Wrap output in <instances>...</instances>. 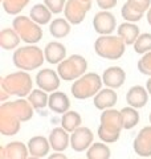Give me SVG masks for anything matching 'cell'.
Here are the masks:
<instances>
[{"mask_svg": "<svg viewBox=\"0 0 151 159\" xmlns=\"http://www.w3.org/2000/svg\"><path fill=\"white\" fill-rule=\"evenodd\" d=\"M66 2L68 0H44V4L49 8V11L52 13L58 15V13L64 12Z\"/></svg>", "mask_w": 151, "mask_h": 159, "instance_id": "35", "label": "cell"}, {"mask_svg": "<svg viewBox=\"0 0 151 159\" xmlns=\"http://www.w3.org/2000/svg\"><path fill=\"white\" fill-rule=\"evenodd\" d=\"M12 61L19 70L31 72L43 66L45 61V54L43 49L36 45H25L15 49Z\"/></svg>", "mask_w": 151, "mask_h": 159, "instance_id": "3", "label": "cell"}, {"mask_svg": "<svg viewBox=\"0 0 151 159\" xmlns=\"http://www.w3.org/2000/svg\"><path fill=\"white\" fill-rule=\"evenodd\" d=\"M117 101H118L117 92H115L114 89H110V88L101 89V90L93 97L94 107L98 109L101 111L108 110V109H113L115 106V103H117Z\"/></svg>", "mask_w": 151, "mask_h": 159, "instance_id": "14", "label": "cell"}, {"mask_svg": "<svg viewBox=\"0 0 151 159\" xmlns=\"http://www.w3.org/2000/svg\"><path fill=\"white\" fill-rule=\"evenodd\" d=\"M102 84L103 81H102V77H99V74L94 72H89V73H85L78 80L73 81L70 92H72V96L76 99L84 101V99L94 97L102 89Z\"/></svg>", "mask_w": 151, "mask_h": 159, "instance_id": "5", "label": "cell"}, {"mask_svg": "<svg viewBox=\"0 0 151 159\" xmlns=\"http://www.w3.org/2000/svg\"><path fill=\"white\" fill-rule=\"evenodd\" d=\"M82 123V117L77 111L69 110L62 114L61 117V127H64L68 133H73L76 129H78Z\"/></svg>", "mask_w": 151, "mask_h": 159, "instance_id": "27", "label": "cell"}, {"mask_svg": "<svg viewBox=\"0 0 151 159\" xmlns=\"http://www.w3.org/2000/svg\"><path fill=\"white\" fill-rule=\"evenodd\" d=\"M50 147L57 152H62L70 146V135L64 127H54L49 133Z\"/></svg>", "mask_w": 151, "mask_h": 159, "instance_id": "18", "label": "cell"}, {"mask_svg": "<svg viewBox=\"0 0 151 159\" xmlns=\"http://www.w3.org/2000/svg\"><path fill=\"white\" fill-rule=\"evenodd\" d=\"M92 9V2H82V0H68L65 4L64 16L72 25L81 24L86 13Z\"/></svg>", "mask_w": 151, "mask_h": 159, "instance_id": "9", "label": "cell"}, {"mask_svg": "<svg viewBox=\"0 0 151 159\" xmlns=\"http://www.w3.org/2000/svg\"><path fill=\"white\" fill-rule=\"evenodd\" d=\"M133 148L142 158L151 157V126H144L134 138Z\"/></svg>", "mask_w": 151, "mask_h": 159, "instance_id": "13", "label": "cell"}, {"mask_svg": "<svg viewBox=\"0 0 151 159\" xmlns=\"http://www.w3.org/2000/svg\"><path fill=\"white\" fill-rule=\"evenodd\" d=\"M29 2L31 0H3L2 6L6 13L12 15V16H17L28 6Z\"/></svg>", "mask_w": 151, "mask_h": 159, "instance_id": "30", "label": "cell"}, {"mask_svg": "<svg viewBox=\"0 0 151 159\" xmlns=\"http://www.w3.org/2000/svg\"><path fill=\"white\" fill-rule=\"evenodd\" d=\"M20 41L21 39L13 28H3L0 31V48L4 51H13L19 47Z\"/></svg>", "mask_w": 151, "mask_h": 159, "instance_id": "22", "label": "cell"}, {"mask_svg": "<svg viewBox=\"0 0 151 159\" xmlns=\"http://www.w3.org/2000/svg\"><path fill=\"white\" fill-rule=\"evenodd\" d=\"M48 159H69L65 154L62 152H57V151H54V154H50V155L48 157Z\"/></svg>", "mask_w": 151, "mask_h": 159, "instance_id": "37", "label": "cell"}, {"mask_svg": "<svg viewBox=\"0 0 151 159\" xmlns=\"http://www.w3.org/2000/svg\"><path fill=\"white\" fill-rule=\"evenodd\" d=\"M33 110L34 109L29 101L24 98L3 102L0 106V133L2 135H16L20 131L21 123L32 119Z\"/></svg>", "mask_w": 151, "mask_h": 159, "instance_id": "1", "label": "cell"}, {"mask_svg": "<svg viewBox=\"0 0 151 159\" xmlns=\"http://www.w3.org/2000/svg\"><path fill=\"white\" fill-rule=\"evenodd\" d=\"M93 28L99 36L112 34L117 28V19L109 11L97 12L93 17Z\"/></svg>", "mask_w": 151, "mask_h": 159, "instance_id": "12", "label": "cell"}, {"mask_svg": "<svg viewBox=\"0 0 151 159\" xmlns=\"http://www.w3.org/2000/svg\"><path fill=\"white\" fill-rule=\"evenodd\" d=\"M149 92L142 85H134L126 93V102L129 106L135 109H142L149 102Z\"/></svg>", "mask_w": 151, "mask_h": 159, "instance_id": "15", "label": "cell"}, {"mask_svg": "<svg viewBox=\"0 0 151 159\" xmlns=\"http://www.w3.org/2000/svg\"><path fill=\"white\" fill-rule=\"evenodd\" d=\"M29 155L28 146L20 141L9 142L6 146V159H28Z\"/></svg>", "mask_w": 151, "mask_h": 159, "instance_id": "23", "label": "cell"}, {"mask_svg": "<svg viewBox=\"0 0 151 159\" xmlns=\"http://www.w3.org/2000/svg\"><path fill=\"white\" fill-rule=\"evenodd\" d=\"M126 44L119 36H99L94 41V52L105 60H119L125 54Z\"/></svg>", "mask_w": 151, "mask_h": 159, "instance_id": "6", "label": "cell"}, {"mask_svg": "<svg viewBox=\"0 0 151 159\" xmlns=\"http://www.w3.org/2000/svg\"><path fill=\"white\" fill-rule=\"evenodd\" d=\"M0 159H6V147H0Z\"/></svg>", "mask_w": 151, "mask_h": 159, "instance_id": "38", "label": "cell"}, {"mask_svg": "<svg viewBox=\"0 0 151 159\" xmlns=\"http://www.w3.org/2000/svg\"><path fill=\"white\" fill-rule=\"evenodd\" d=\"M70 25H72V24H70L65 17H57V19H54L53 21L50 23L49 32H50V34H52L53 37L64 39L70 33V28H72Z\"/></svg>", "mask_w": 151, "mask_h": 159, "instance_id": "25", "label": "cell"}, {"mask_svg": "<svg viewBox=\"0 0 151 159\" xmlns=\"http://www.w3.org/2000/svg\"><path fill=\"white\" fill-rule=\"evenodd\" d=\"M60 84H61V77L53 69H40L36 74V85L39 86V89L47 93L57 92Z\"/></svg>", "mask_w": 151, "mask_h": 159, "instance_id": "11", "label": "cell"}, {"mask_svg": "<svg viewBox=\"0 0 151 159\" xmlns=\"http://www.w3.org/2000/svg\"><path fill=\"white\" fill-rule=\"evenodd\" d=\"M123 130V118L121 110L108 109L101 113L98 137L105 143H115L121 137V131Z\"/></svg>", "mask_w": 151, "mask_h": 159, "instance_id": "2", "label": "cell"}, {"mask_svg": "<svg viewBox=\"0 0 151 159\" xmlns=\"http://www.w3.org/2000/svg\"><path fill=\"white\" fill-rule=\"evenodd\" d=\"M134 51L138 54H144L151 52V33H140L137 41L134 43Z\"/></svg>", "mask_w": 151, "mask_h": 159, "instance_id": "31", "label": "cell"}, {"mask_svg": "<svg viewBox=\"0 0 151 159\" xmlns=\"http://www.w3.org/2000/svg\"><path fill=\"white\" fill-rule=\"evenodd\" d=\"M121 114L123 118V129L125 130H131L139 123V113L135 107L126 106L121 109Z\"/></svg>", "mask_w": 151, "mask_h": 159, "instance_id": "29", "label": "cell"}, {"mask_svg": "<svg viewBox=\"0 0 151 159\" xmlns=\"http://www.w3.org/2000/svg\"><path fill=\"white\" fill-rule=\"evenodd\" d=\"M112 151L105 142H94L86 150V159H110Z\"/></svg>", "mask_w": 151, "mask_h": 159, "instance_id": "26", "label": "cell"}, {"mask_svg": "<svg viewBox=\"0 0 151 159\" xmlns=\"http://www.w3.org/2000/svg\"><path fill=\"white\" fill-rule=\"evenodd\" d=\"M88 61L81 54H70L57 65V73L64 81H76L86 73Z\"/></svg>", "mask_w": 151, "mask_h": 159, "instance_id": "7", "label": "cell"}, {"mask_svg": "<svg viewBox=\"0 0 151 159\" xmlns=\"http://www.w3.org/2000/svg\"><path fill=\"white\" fill-rule=\"evenodd\" d=\"M45 54V61L52 64V65H58L66 58V48L64 44L58 41H50L47 44L44 49Z\"/></svg>", "mask_w": 151, "mask_h": 159, "instance_id": "17", "label": "cell"}, {"mask_svg": "<svg viewBox=\"0 0 151 159\" xmlns=\"http://www.w3.org/2000/svg\"><path fill=\"white\" fill-rule=\"evenodd\" d=\"M149 121H150V123H151V113H150V116H149Z\"/></svg>", "mask_w": 151, "mask_h": 159, "instance_id": "42", "label": "cell"}, {"mask_svg": "<svg viewBox=\"0 0 151 159\" xmlns=\"http://www.w3.org/2000/svg\"><path fill=\"white\" fill-rule=\"evenodd\" d=\"M102 81L110 89H119L126 81V72L121 66H110L102 73Z\"/></svg>", "mask_w": 151, "mask_h": 159, "instance_id": "16", "label": "cell"}, {"mask_svg": "<svg viewBox=\"0 0 151 159\" xmlns=\"http://www.w3.org/2000/svg\"><path fill=\"white\" fill-rule=\"evenodd\" d=\"M137 68H138L139 73L151 77V52L142 54V57H140L137 62Z\"/></svg>", "mask_w": 151, "mask_h": 159, "instance_id": "32", "label": "cell"}, {"mask_svg": "<svg viewBox=\"0 0 151 159\" xmlns=\"http://www.w3.org/2000/svg\"><path fill=\"white\" fill-rule=\"evenodd\" d=\"M52 12L49 11V8L45 4H34L29 11V17H31L34 23H37L39 25H45L52 20Z\"/></svg>", "mask_w": 151, "mask_h": 159, "instance_id": "24", "label": "cell"}, {"mask_svg": "<svg viewBox=\"0 0 151 159\" xmlns=\"http://www.w3.org/2000/svg\"><path fill=\"white\" fill-rule=\"evenodd\" d=\"M29 103L33 106L34 110H41L49 103V96L47 92L41 90V89H33L31 94L27 97Z\"/></svg>", "mask_w": 151, "mask_h": 159, "instance_id": "28", "label": "cell"}, {"mask_svg": "<svg viewBox=\"0 0 151 159\" xmlns=\"http://www.w3.org/2000/svg\"><path fill=\"white\" fill-rule=\"evenodd\" d=\"M2 2H3V0H2Z\"/></svg>", "mask_w": 151, "mask_h": 159, "instance_id": "44", "label": "cell"}, {"mask_svg": "<svg viewBox=\"0 0 151 159\" xmlns=\"http://www.w3.org/2000/svg\"><path fill=\"white\" fill-rule=\"evenodd\" d=\"M95 2H97L98 7L102 9V11H109V9H112L117 6L118 0H95Z\"/></svg>", "mask_w": 151, "mask_h": 159, "instance_id": "36", "label": "cell"}, {"mask_svg": "<svg viewBox=\"0 0 151 159\" xmlns=\"http://www.w3.org/2000/svg\"><path fill=\"white\" fill-rule=\"evenodd\" d=\"M82 2H92V0H82Z\"/></svg>", "mask_w": 151, "mask_h": 159, "instance_id": "43", "label": "cell"}, {"mask_svg": "<svg viewBox=\"0 0 151 159\" xmlns=\"http://www.w3.org/2000/svg\"><path fill=\"white\" fill-rule=\"evenodd\" d=\"M146 19H147V23L151 25V7H150V9L147 11V13H146Z\"/></svg>", "mask_w": 151, "mask_h": 159, "instance_id": "40", "label": "cell"}, {"mask_svg": "<svg viewBox=\"0 0 151 159\" xmlns=\"http://www.w3.org/2000/svg\"><path fill=\"white\" fill-rule=\"evenodd\" d=\"M28 159H41V158H37V157H32V155H31V157H29Z\"/></svg>", "mask_w": 151, "mask_h": 159, "instance_id": "41", "label": "cell"}, {"mask_svg": "<svg viewBox=\"0 0 151 159\" xmlns=\"http://www.w3.org/2000/svg\"><path fill=\"white\" fill-rule=\"evenodd\" d=\"M48 107L56 114H64L69 111L70 107V99L64 92H53L49 96V103Z\"/></svg>", "mask_w": 151, "mask_h": 159, "instance_id": "20", "label": "cell"}, {"mask_svg": "<svg viewBox=\"0 0 151 159\" xmlns=\"http://www.w3.org/2000/svg\"><path fill=\"white\" fill-rule=\"evenodd\" d=\"M117 32H118V36L123 40V43L126 45H134V43L137 41V39L140 34L139 27L137 24L129 23V21L121 23L117 28Z\"/></svg>", "mask_w": 151, "mask_h": 159, "instance_id": "21", "label": "cell"}, {"mask_svg": "<svg viewBox=\"0 0 151 159\" xmlns=\"http://www.w3.org/2000/svg\"><path fill=\"white\" fill-rule=\"evenodd\" d=\"M0 89H4L9 96H16L20 98L28 97L33 90V81L28 72L17 70L7 74L0 80Z\"/></svg>", "mask_w": 151, "mask_h": 159, "instance_id": "4", "label": "cell"}, {"mask_svg": "<svg viewBox=\"0 0 151 159\" xmlns=\"http://www.w3.org/2000/svg\"><path fill=\"white\" fill-rule=\"evenodd\" d=\"M126 3L135 12L142 13V15H144V12H147L151 7V0H127Z\"/></svg>", "mask_w": 151, "mask_h": 159, "instance_id": "34", "label": "cell"}, {"mask_svg": "<svg viewBox=\"0 0 151 159\" xmlns=\"http://www.w3.org/2000/svg\"><path fill=\"white\" fill-rule=\"evenodd\" d=\"M146 89H147V92H149V94L151 96V77L147 80V82H146Z\"/></svg>", "mask_w": 151, "mask_h": 159, "instance_id": "39", "label": "cell"}, {"mask_svg": "<svg viewBox=\"0 0 151 159\" xmlns=\"http://www.w3.org/2000/svg\"><path fill=\"white\" fill-rule=\"evenodd\" d=\"M28 146V150L29 154L32 157H37V158H44L47 157V154L49 152L50 147V143H49V139H47V137L44 135H34L28 141L27 143Z\"/></svg>", "mask_w": 151, "mask_h": 159, "instance_id": "19", "label": "cell"}, {"mask_svg": "<svg viewBox=\"0 0 151 159\" xmlns=\"http://www.w3.org/2000/svg\"><path fill=\"white\" fill-rule=\"evenodd\" d=\"M121 15H122V17L129 23H137L139 20H142V17H143L142 13H138V12H135L134 9L130 8L127 3L123 4L122 9H121Z\"/></svg>", "mask_w": 151, "mask_h": 159, "instance_id": "33", "label": "cell"}, {"mask_svg": "<svg viewBox=\"0 0 151 159\" xmlns=\"http://www.w3.org/2000/svg\"><path fill=\"white\" fill-rule=\"evenodd\" d=\"M94 134L89 127L80 126L70 134V147L77 152H84L93 145Z\"/></svg>", "mask_w": 151, "mask_h": 159, "instance_id": "10", "label": "cell"}, {"mask_svg": "<svg viewBox=\"0 0 151 159\" xmlns=\"http://www.w3.org/2000/svg\"><path fill=\"white\" fill-rule=\"evenodd\" d=\"M12 28L19 33L20 39L25 44L34 45L43 39V29L29 16H16L12 21Z\"/></svg>", "mask_w": 151, "mask_h": 159, "instance_id": "8", "label": "cell"}]
</instances>
